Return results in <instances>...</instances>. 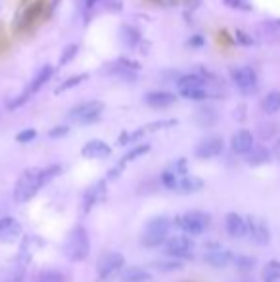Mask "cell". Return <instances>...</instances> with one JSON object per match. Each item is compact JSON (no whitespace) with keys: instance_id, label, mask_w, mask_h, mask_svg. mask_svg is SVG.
<instances>
[{"instance_id":"cell-15","label":"cell","mask_w":280,"mask_h":282,"mask_svg":"<svg viewBox=\"0 0 280 282\" xmlns=\"http://www.w3.org/2000/svg\"><path fill=\"white\" fill-rule=\"evenodd\" d=\"M83 157L87 159H104V157L112 156V148L102 140H88L83 150H81Z\"/></svg>"},{"instance_id":"cell-37","label":"cell","mask_w":280,"mask_h":282,"mask_svg":"<svg viewBox=\"0 0 280 282\" xmlns=\"http://www.w3.org/2000/svg\"><path fill=\"white\" fill-rule=\"evenodd\" d=\"M67 133H69V127L60 125V127H54V129H50V131H48V136H50V138H62V136H65Z\"/></svg>"},{"instance_id":"cell-17","label":"cell","mask_w":280,"mask_h":282,"mask_svg":"<svg viewBox=\"0 0 280 282\" xmlns=\"http://www.w3.org/2000/svg\"><path fill=\"white\" fill-rule=\"evenodd\" d=\"M176 100V96L173 92H167V90H156V92H148L146 94V104L152 106V108H169L173 106Z\"/></svg>"},{"instance_id":"cell-11","label":"cell","mask_w":280,"mask_h":282,"mask_svg":"<svg viewBox=\"0 0 280 282\" xmlns=\"http://www.w3.org/2000/svg\"><path fill=\"white\" fill-rule=\"evenodd\" d=\"M209 251L203 255V261L211 267H217V269H221V267H226L231 261H234V255H232V251L224 250L221 248L219 244H208Z\"/></svg>"},{"instance_id":"cell-31","label":"cell","mask_w":280,"mask_h":282,"mask_svg":"<svg viewBox=\"0 0 280 282\" xmlns=\"http://www.w3.org/2000/svg\"><path fill=\"white\" fill-rule=\"evenodd\" d=\"M79 52V44H67L64 48V52H62V58H60V65H67V63L71 62L73 58L77 56Z\"/></svg>"},{"instance_id":"cell-4","label":"cell","mask_w":280,"mask_h":282,"mask_svg":"<svg viewBox=\"0 0 280 282\" xmlns=\"http://www.w3.org/2000/svg\"><path fill=\"white\" fill-rule=\"evenodd\" d=\"M104 111V104L98 102V100H90V102H83L79 106H75L69 113H67V119L71 123H77V125H90L100 119Z\"/></svg>"},{"instance_id":"cell-36","label":"cell","mask_w":280,"mask_h":282,"mask_svg":"<svg viewBox=\"0 0 280 282\" xmlns=\"http://www.w3.org/2000/svg\"><path fill=\"white\" fill-rule=\"evenodd\" d=\"M42 282H65L64 274L58 273V271H48V273L42 274Z\"/></svg>"},{"instance_id":"cell-20","label":"cell","mask_w":280,"mask_h":282,"mask_svg":"<svg viewBox=\"0 0 280 282\" xmlns=\"http://www.w3.org/2000/svg\"><path fill=\"white\" fill-rule=\"evenodd\" d=\"M176 125L175 119H169V121H156V123H150V125H144L142 129H138V131H135V133L129 134V142L136 140V138H142L144 134L148 133H156V131H160V129H165V127H173Z\"/></svg>"},{"instance_id":"cell-23","label":"cell","mask_w":280,"mask_h":282,"mask_svg":"<svg viewBox=\"0 0 280 282\" xmlns=\"http://www.w3.org/2000/svg\"><path fill=\"white\" fill-rule=\"evenodd\" d=\"M261 280L263 282H278L280 280V261L271 259L261 271Z\"/></svg>"},{"instance_id":"cell-28","label":"cell","mask_w":280,"mask_h":282,"mask_svg":"<svg viewBox=\"0 0 280 282\" xmlns=\"http://www.w3.org/2000/svg\"><path fill=\"white\" fill-rule=\"evenodd\" d=\"M148 152H150V144H142V146H136V148H133L127 154V156L121 159V161H119V167L123 169V167H125L129 161H133V159H136V157L144 156V154H148Z\"/></svg>"},{"instance_id":"cell-35","label":"cell","mask_w":280,"mask_h":282,"mask_svg":"<svg viewBox=\"0 0 280 282\" xmlns=\"http://www.w3.org/2000/svg\"><path fill=\"white\" fill-rule=\"evenodd\" d=\"M35 136H37V131H35V129H25V131H21V133H17L16 140L25 144V142L35 140Z\"/></svg>"},{"instance_id":"cell-41","label":"cell","mask_w":280,"mask_h":282,"mask_svg":"<svg viewBox=\"0 0 280 282\" xmlns=\"http://www.w3.org/2000/svg\"><path fill=\"white\" fill-rule=\"evenodd\" d=\"M98 0H87V6H94Z\"/></svg>"},{"instance_id":"cell-21","label":"cell","mask_w":280,"mask_h":282,"mask_svg":"<svg viewBox=\"0 0 280 282\" xmlns=\"http://www.w3.org/2000/svg\"><path fill=\"white\" fill-rule=\"evenodd\" d=\"M179 90H188V88H206V77H201L200 73H188L176 81Z\"/></svg>"},{"instance_id":"cell-30","label":"cell","mask_w":280,"mask_h":282,"mask_svg":"<svg viewBox=\"0 0 280 282\" xmlns=\"http://www.w3.org/2000/svg\"><path fill=\"white\" fill-rule=\"evenodd\" d=\"M181 96L188 100H206L209 94L206 88H188V90H181Z\"/></svg>"},{"instance_id":"cell-18","label":"cell","mask_w":280,"mask_h":282,"mask_svg":"<svg viewBox=\"0 0 280 282\" xmlns=\"http://www.w3.org/2000/svg\"><path fill=\"white\" fill-rule=\"evenodd\" d=\"M201 188H203V180L200 177L186 175L183 179H179L175 192H179V194H194V192H200Z\"/></svg>"},{"instance_id":"cell-43","label":"cell","mask_w":280,"mask_h":282,"mask_svg":"<svg viewBox=\"0 0 280 282\" xmlns=\"http://www.w3.org/2000/svg\"><path fill=\"white\" fill-rule=\"evenodd\" d=\"M276 25H280V19H278V21H276Z\"/></svg>"},{"instance_id":"cell-32","label":"cell","mask_w":280,"mask_h":282,"mask_svg":"<svg viewBox=\"0 0 280 282\" xmlns=\"http://www.w3.org/2000/svg\"><path fill=\"white\" fill-rule=\"evenodd\" d=\"M161 182H163V186L171 188V190H175L176 188V182H179V177H176L173 169H165V171L161 173Z\"/></svg>"},{"instance_id":"cell-26","label":"cell","mask_w":280,"mask_h":282,"mask_svg":"<svg viewBox=\"0 0 280 282\" xmlns=\"http://www.w3.org/2000/svg\"><path fill=\"white\" fill-rule=\"evenodd\" d=\"M196 121L201 127H211L217 123V111L213 108H200L196 113Z\"/></svg>"},{"instance_id":"cell-3","label":"cell","mask_w":280,"mask_h":282,"mask_svg":"<svg viewBox=\"0 0 280 282\" xmlns=\"http://www.w3.org/2000/svg\"><path fill=\"white\" fill-rule=\"evenodd\" d=\"M171 228V221L169 217H154L146 223V230L142 234V244L146 248H156V246H161V244L167 242V232Z\"/></svg>"},{"instance_id":"cell-8","label":"cell","mask_w":280,"mask_h":282,"mask_svg":"<svg viewBox=\"0 0 280 282\" xmlns=\"http://www.w3.org/2000/svg\"><path fill=\"white\" fill-rule=\"evenodd\" d=\"M165 248V255H171V257L176 259H188L192 257V251H194V242L190 240V236L181 234V236H173L169 238L167 242L163 244Z\"/></svg>"},{"instance_id":"cell-7","label":"cell","mask_w":280,"mask_h":282,"mask_svg":"<svg viewBox=\"0 0 280 282\" xmlns=\"http://www.w3.org/2000/svg\"><path fill=\"white\" fill-rule=\"evenodd\" d=\"M52 73H54V67H52V65H48V63H46V65H42V67L39 69V73H35V77H33L31 85L25 88L23 94H21L19 98H16V100H12V102L8 104L10 110H12V108H19V106H21V104H23L25 100L29 98V96H33L35 92H39L40 88H42V86H44L50 81Z\"/></svg>"},{"instance_id":"cell-19","label":"cell","mask_w":280,"mask_h":282,"mask_svg":"<svg viewBox=\"0 0 280 282\" xmlns=\"http://www.w3.org/2000/svg\"><path fill=\"white\" fill-rule=\"evenodd\" d=\"M104 198V180H100L96 182L94 186H90L87 194H85V200H83V213H88L94 204H96L98 200H102Z\"/></svg>"},{"instance_id":"cell-34","label":"cell","mask_w":280,"mask_h":282,"mask_svg":"<svg viewBox=\"0 0 280 282\" xmlns=\"http://www.w3.org/2000/svg\"><path fill=\"white\" fill-rule=\"evenodd\" d=\"M154 267L158 269V271H167V273H171V271H179V269H183V263L181 261H171V263H154Z\"/></svg>"},{"instance_id":"cell-25","label":"cell","mask_w":280,"mask_h":282,"mask_svg":"<svg viewBox=\"0 0 280 282\" xmlns=\"http://www.w3.org/2000/svg\"><path fill=\"white\" fill-rule=\"evenodd\" d=\"M271 159V152L265 146H253L251 152L248 154V163L249 165H263Z\"/></svg>"},{"instance_id":"cell-27","label":"cell","mask_w":280,"mask_h":282,"mask_svg":"<svg viewBox=\"0 0 280 282\" xmlns=\"http://www.w3.org/2000/svg\"><path fill=\"white\" fill-rule=\"evenodd\" d=\"M121 39L129 48H136L138 40H140V33L136 31L135 27H131V25H123L121 27Z\"/></svg>"},{"instance_id":"cell-29","label":"cell","mask_w":280,"mask_h":282,"mask_svg":"<svg viewBox=\"0 0 280 282\" xmlns=\"http://www.w3.org/2000/svg\"><path fill=\"white\" fill-rule=\"evenodd\" d=\"M85 79H87V75H85V73H81V75H73V77H69L67 81H64L62 85L58 86V88H56V94L65 92V90H69V88H73V86L81 85V83H83Z\"/></svg>"},{"instance_id":"cell-5","label":"cell","mask_w":280,"mask_h":282,"mask_svg":"<svg viewBox=\"0 0 280 282\" xmlns=\"http://www.w3.org/2000/svg\"><path fill=\"white\" fill-rule=\"evenodd\" d=\"M123 265H125V257L117 251H110V253L102 255L98 261V280L110 282V278H113V276L119 278Z\"/></svg>"},{"instance_id":"cell-40","label":"cell","mask_w":280,"mask_h":282,"mask_svg":"<svg viewBox=\"0 0 280 282\" xmlns=\"http://www.w3.org/2000/svg\"><path fill=\"white\" fill-rule=\"evenodd\" d=\"M188 44L192 48H200L201 44H203V37H201V35H196V37H192V39L188 40Z\"/></svg>"},{"instance_id":"cell-6","label":"cell","mask_w":280,"mask_h":282,"mask_svg":"<svg viewBox=\"0 0 280 282\" xmlns=\"http://www.w3.org/2000/svg\"><path fill=\"white\" fill-rule=\"evenodd\" d=\"M175 223L176 227L181 228L183 232H186V234H201L209 227L211 219H209L208 213L203 212H190L183 215V217H176Z\"/></svg>"},{"instance_id":"cell-9","label":"cell","mask_w":280,"mask_h":282,"mask_svg":"<svg viewBox=\"0 0 280 282\" xmlns=\"http://www.w3.org/2000/svg\"><path fill=\"white\" fill-rule=\"evenodd\" d=\"M231 77L242 92H253L256 90L257 73L251 67H236V69H232Z\"/></svg>"},{"instance_id":"cell-38","label":"cell","mask_w":280,"mask_h":282,"mask_svg":"<svg viewBox=\"0 0 280 282\" xmlns=\"http://www.w3.org/2000/svg\"><path fill=\"white\" fill-rule=\"evenodd\" d=\"M224 4L226 6H231V8H238V10H251V6H249L246 0H224Z\"/></svg>"},{"instance_id":"cell-39","label":"cell","mask_w":280,"mask_h":282,"mask_svg":"<svg viewBox=\"0 0 280 282\" xmlns=\"http://www.w3.org/2000/svg\"><path fill=\"white\" fill-rule=\"evenodd\" d=\"M236 37H238V40H240V44H244V46H251V44H253V40L249 39L246 33L238 31V33H236Z\"/></svg>"},{"instance_id":"cell-1","label":"cell","mask_w":280,"mask_h":282,"mask_svg":"<svg viewBox=\"0 0 280 282\" xmlns=\"http://www.w3.org/2000/svg\"><path fill=\"white\" fill-rule=\"evenodd\" d=\"M46 184V179H44V169H39V167H31V169H25L21 173V177L17 179L16 190H14V198L19 204H25L29 202L40 188Z\"/></svg>"},{"instance_id":"cell-16","label":"cell","mask_w":280,"mask_h":282,"mask_svg":"<svg viewBox=\"0 0 280 282\" xmlns=\"http://www.w3.org/2000/svg\"><path fill=\"white\" fill-rule=\"evenodd\" d=\"M224 225H226V232L232 238H244L248 234V221L238 213H228L224 219Z\"/></svg>"},{"instance_id":"cell-2","label":"cell","mask_w":280,"mask_h":282,"mask_svg":"<svg viewBox=\"0 0 280 282\" xmlns=\"http://www.w3.org/2000/svg\"><path fill=\"white\" fill-rule=\"evenodd\" d=\"M88 251H90V240H88L87 228L75 227L65 238L64 253L71 261H83V259H87Z\"/></svg>"},{"instance_id":"cell-24","label":"cell","mask_w":280,"mask_h":282,"mask_svg":"<svg viewBox=\"0 0 280 282\" xmlns=\"http://www.w3.org/2000/svg\"><path fill=\"white\" fill-rule=\"evenodd\" d=\"M261 108H263L267 115L276 113L280 110V90H272V92L267 94L263 98V102H261Z\"/></svg>"},{"instance_id":"cell-22","label":"cell","mask_w":280,"mask_h":282,"mask_svg":"<svg viewBox=\"0 0 280 282\" xmlns=\"http://www.w3.org/2000/svg\"><path fill=\"white\" fill-rule=\"evenodd\" d=\"M119 280L121 282H148L152 280V274L144 271V269H125V271H121L119 274Z\"/></svg>"},{"instance_id":"cell-10","label":"cell","mask_w":280,"mask_h":282,"mask_svg":"<svg viewBox=\"0 0 280 282\" xmlns=\"http://www.w3.org/2000/svg\"><path fill=\"white\" fill-rule=\"evenodd\" d=\"M224 148V142L221 136L217 134H211V136H206L203 140L196 146V156L200 159H211V157L219 156Z\"/></svg>"},{"instance_id":"cell-14","label":"cell","mask_w":280,"mask_h":282,"mask_svg":"<svg viewBox=\"0 0 280 282\" xmlns=\"http://www.w3.org/2000/svg\"><path fill=\"white\" fill-rule=\"evenodd\" d=\"M231 146H232V152L234 154H240V156H248L251 148H253V134L242 129L238 133H234L231 140Z\"/></svg>"},{"instance_id":"cell-13","label":"cell","mask_w":280,"mask_h":282,"mask_svg":"<svg viewBox=\"0 0 280 282\" xmlns=\"http://www.w3.org/2000/svg\"><path fill=\"white\" fill-rule=\"evenodd\" d=\"M21 236V225L14 217H2L0 219V242L10 244Z\"/></svg>"},{"instance_id":"cell-33","label":"cell","mask_w":280,"mask_h":282,"mask_svg":"<svg viewBox=\"0 0 280 282\" xmlns=\"http://www.w3.org/2000/svg\"><path fill=\"white\" fill-rule=\"evenodd\" d=\"M234 261H236V267H238L240 271H251V269L256 267V259H253V257H246V255L234 257Z\"/></svg>"},{"instance_id":"cell-12","label":"cell","mask_w":280,"mask_h":282,"mask_svg":"<svg viewBox=\"0 0 280 282\" xmlns=\"http://www.w3.org/2000/svg\"><path fill=\"white\" fill-rule=\"evenodd\" d=\"M248 234L251 236V240L259 246L271 242V230L267 227V223L259 217H248Z\"/></svg>"},{"instance_id":"cell-42","label":"cell","mask_w":280,"mask_h":282,"mask_svg":"<svg viewBox=\"0 0 280 282\" xmlns=\"http://www.w3.org/2000/svg\"><path fill=\"white\" fill-rule=\"evenodd\" d=\"M276 154H278V157H280V140H278V144H276Z\"/></svg>"}]
</instances>
